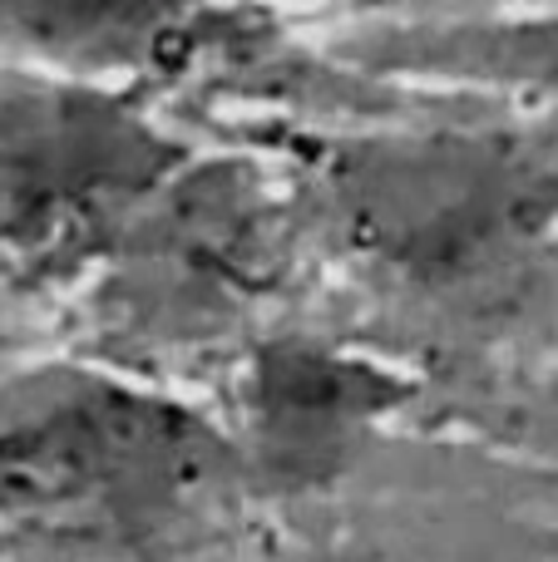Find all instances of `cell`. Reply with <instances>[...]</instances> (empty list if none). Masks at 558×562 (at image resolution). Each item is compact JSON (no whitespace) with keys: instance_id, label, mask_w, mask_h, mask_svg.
I'll list each match as a JSON object with an SVG mask.
<instances>
[{"instance_id":"3957f363","label":"cell","mask_w":558,"mask_h":562,"mask_svg":"<svg viewBox=\"0 0 558 562\" xmlns=\"http://www.w3.org/2000/svg\"><path fill=\"white\" fill-rule=\"evenodd\" d=\"M395 395L401 385L371 360L336 356V350H272L253 366L247 415L257 445L277 464L316 474Z\"/></svg>"},{"instance_id":"6da1fadb","label":"cell","mask_w":558,"mask_h":562,"mask_svg":"<svg viewBox=\"0 0 558 562\" xmlns=\"http://www.w3.org/2000/svg\"><path fill=\"white\" fill-rule=\"evenodd\" d=\"M208 429L178 405L85 385L0 425V524L99 528L168 508L208 459Z\"/></svg>"},{"instance_id":"7a4b0ae2","label":"cell","mask_w":558,"mask_h":562,"mask_svg":"<svg viewBox=\"0 0 558 562\" xmlns=\"http://www.w3.org/2000/svg\"><path fill=\"white\" fill-rule=\"evenodd\" d=\"M158 168V148L124 119L85 104L0 109V237H65L109 203L138 193Z\"/></svg>"}]
</instances>
